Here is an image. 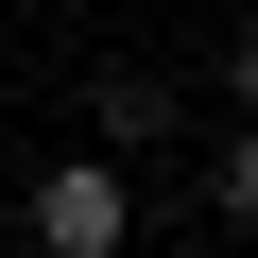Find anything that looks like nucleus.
<instances>
[{
	"label": "nucleus",
	"instance_id": "1",
	"mask_svg": "<svg viewBox=\"0 0 258 258\" xmlns=\"http://www.w3.org/2000/svg\"><path fill=\"white\" fill-rule=\"evenodd\" d=\"M138 241V155H52L35 172V258H120Z\"/></svg>",
	"mask_w": 258,
	"mask_h": 258
},
{
	"label": "nucleus",
	"instance_id": "2",
	"mask_svg": "<svg viewBox=\"0 0 258 258\" xmlns=\"http://www.w3.org/2000/svg\"><path fill=\"white\" fill-rule=\"evenodd\" d=\"M103 155H172V69H103Z\"/></svg>",
	"mask_w": 258,
	"mask_h": 258
},
{
	"label": "nucleus",
	"instance_id": "3",
	"mask_svg": "<svg viewBox=\"0 0 258 258\" xmlns=\"http://www.w3.org/2000/svg\"><path fill=\"white\" fill-rule=\"evenodd\" d=\"M207 207H224V224H258V120H241L224 155H207Z\"/></svg>",
	"mask_w": 258,
	"mask_h": 258
},
{
	"label": "nucleus",
	"instance_id": "4",
	"mask_svg": "<svg viewBox=\"0 0 258 258\" xmlns=\"http://www.w3.org/2000/svg\"><path fill=\"white\" fill-rule=\"evenodd\" d=\"M224 86H241V120H258V18H241V52H224Z\"/></svg>",
	"mask_w": 258,
	"mask_h": 258
}]
</instances>
